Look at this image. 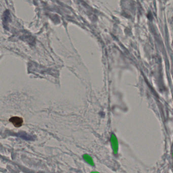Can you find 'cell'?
I'll use <instances>...</instances> for the list:
<instances>
[{"instance_id":"cell-1","label":"cell","mask_w":173,"mask_h":173,"mask_svg":"<svg viewBox=\"0 0 173 173\" xmlns=\"http://www.w3.org/2000/svg\"><path fill=\"white\" fill-rule=\"evenodd\" d=\"M9 121L16 128L20 127L24 122L23 118H20L18 116L12 117L10 119Z\"/></svg>"}]
</instances>
